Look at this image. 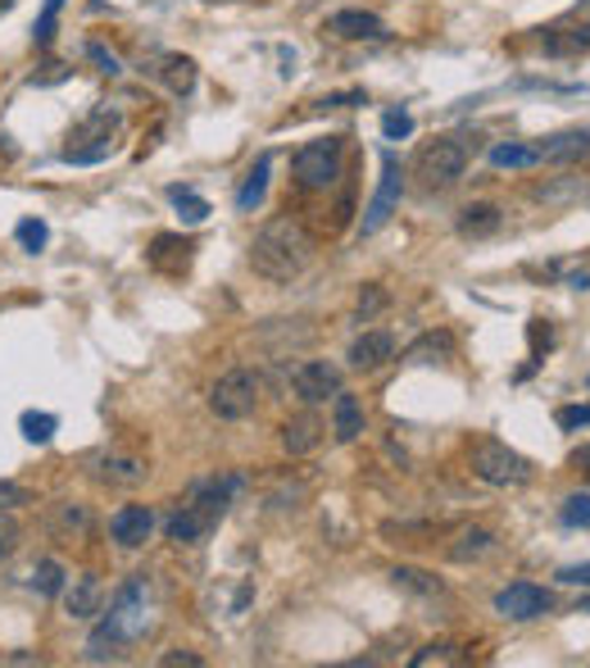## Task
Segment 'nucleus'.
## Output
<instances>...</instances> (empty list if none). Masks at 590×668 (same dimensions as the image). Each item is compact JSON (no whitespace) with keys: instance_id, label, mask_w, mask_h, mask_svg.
I'll use <instances>...</instances> for the list:
<instances>
[{"instance_id":"obj_46","label":"nucleus","mask_w":590,"mask_h":668,"mask_svg":"<svg viewBox=\"0 0 590 668\" xmlns=\"http://www.w3.org/2000/svg\"><path fill=\"white\" fill-rule=\"evenodd\" d=\"M568 464H572L577 473H586V477H590V442H581V446L572 451V459H568Z\"/></svg>"},{"instance_id":"obj_1","label":"nucleus","mask_w":590,"mask_h":668,"mask_svg":"<svg viewBox=\"0 0 590 668\" xmlns=\"http://www.w3.org/2000/svg\"><path fill=\"white\" fill-rule=\"evenodd\" d=\"M314 264V236L301 219H291V214H277L268 219L260 232H255V242H251V269L273 282V286H291L295 277H305V269Z\"/></svg>"},{"instance_id":"obj_48","label":"nucleus","mask_w":590,"mask_h":668,"mask_svg":"<svg viewBox=\"0 0 590 668\" xmlns=\"http://www.w3.org/2000/svg\"><path fill=\"white\" fill-rule=\"evenodd\" d=\"M572 19H586V23H590V0H581V6L572 10Z\"/></svg>"},{"instance_id":"obj_50","label":"nucleus","mask_w":590,"mask_h":668,"mask_svg":"<svg viewBox=\"0 0 590 668\" xmlns=\"http://www.w3.org/2000/svg\"><path fill=\"white\" fill-rule=\"evenodd\" d=\"M586 387H590V377H586Z\"/></svg>"},{"instance_id":"obj_6","label":"nucleus","mask_w":590,"mask_h":668,"mask_svg":"<svg viewBox=\"0 0 590 668\" xmlns=\"http://www.w3.org/2000/svg\"><path fill=\"white\" fill-rule=\"evenodd\" d=\"M472 477H477V483H486V487H500V492L527 487L531 483V459L518 455L500 437H477L472 442Z\"/></svg>"},{"instance_id":"obj_32","label":"nucleus","mask_w":590,"mask_h":668,"mask_svg":"<svg viewBox=\"0 0 590 668\" xmlns=\"http://www.w3.org/2000/svg\"><path fill=\"white\" fill-rule=\"evenodd\" d=\"M19 427H23V437H28L32 446H45V442L55 437L60 418H55V414H45V409H23V414H19Z\"/></svg>"},{"instance_id":"obj_33","label":"nucleus","mask_w":590,"mask_h":668,"mask_svg":"<svg viewBox=\"0 0 590 668\" xmlns=\"http://www.w3.org/2000/svg\"><path fill=\"white\" fill-rule=\"evenodd\" d=\"M60 10H64V0H45L41 19L32 23V45H37V51H45V45L55 41V23H60Z\"/></svg>"},{"instance_id":"obj_31","label":"nucleus","mask_w":590,"mask_h":668,"mask_svg":"<svg viewBox=\"0 0 590 668\" xmlns=\"http://www.w3.org/2000/svg\"><path fill=\"white\" fill-rule=\"evenodd\" d=\"M490 164L496 169H536L540 155H536V146H522V141H500V146H490Z\"/></svg>"},{"instance_id":"obj_14","label":"nucleus","mask_w":590,"mask_h":668,"mask_svg":"<svg viewBox=\"0 0 590 668\" xmlns=\"http://www.w3.org/2000/svg\"><path fill=\"white\" fill-rule=\"evenodd\" d=\"M91 477L105 487H141L145 477H151V468H145L141 455H123V451H101L91 459Z\"/></svg>"},{"instance_id":"obj_23","label":"nucleus","mask_w":590,"mask_h":668,"mask_svg":"<svg viewBox=\"0 0 590 668\" xmlns=\"http://www.w3.org/2000/svg\"><path fill=\"white\" fill-rule=\"evenodd\" d=\"M455 227H459L464 236H472V242H481V236H496V232L505 227V210H500V205H490V201L464 205L459 219H455Z\"/></svg>"},{"instance_id":"obj_12","label":"nucleus","mask_w":590,"mask_h":668,"mask_svg":"<svg viewBox=\"0 0 590 668\" xmlns=\"http://www.w3.org/2000/svg\"><path fill=\"white\" fill-rule=\"evenodd\" d=\"M195 236H182V232H160L151 246H145V264H151L160 277H186L191 264H195Z\"/></svg>"},{"instance_id":"obj_44","label":"nucleus","mask_w":590,"mask_h":668,"mask_svg":"<svg viewBox=\"0 0 590 668\" xmlns=\"http://www.w3.org/2000/svg\"><path fill=\"white\" fill-rule=\"evenodd\" d=\"M160 664H164V668H173V664L201 668V664H205V655H195V650H169V655H160Z\"/></svg>"},{"instance_id":"obj_37","label":"nucleus","mask_w":590,"mask_h":668,"mask_svg":"<svg viewBox=\"0 0 590 668\" xmlns=\"http://www.w3.org/2000/svg\"><path fill=\"white\" fill-rule=\"evenodd\" d=\"M382 132H386V141L414 136V114H409V110H386V114H382Z\"/></svg>"},{"instance_id":"obj_11","label":"nucleus","mask_w":590,"mask_h":668,"mask_svg":"<svg viewBox=\"0 0 590 668\" xmlns=\"http://www.w3.org/2000/svg\"><path fill=\"white\" fill-rule=\"evenodd\" d=\"M291 392L301 396V405H327L340 392V368L327 360H301L291 368Z\"/></svg>"},{"instance_id":"obj_27","label":"nucleus","mask_w":590,"mask_h":668,"mask_svg":"<svg viewBox=\"0 0 590 668\" xmlns=\"http://www.w3.org/2000/svg\"><path fill=\"white\" fill-rule=\"evenodd\" d=\"M455 355V337L450 332H423V337L405 351L409 364H436V360H450Z\"/></svg>"},{"instance_id":"obj_16","label":"nucleus","mask_w":590,"mask_h":668,"mask_svg":"<svg viewBox=\"0 0 590 668\" xmlns=\"http://www.w3.org/2000/svg\"><path fill=\"white\" fill-rule=\"evenodd\" d=\"M323 32H332L336 41H386V37H390L386 23H382L373 10H336V14L323 23Z\"/></svg>"},{"instance_id":"obj_19","label":"nucleus","mask_w":590,"mask_h":668,"mask_svg":"<svg viewBox=\"0 0 590 668\" xmlns=\"http://www.w3.org/2000/svg\"><path fill=\"white\" fill-rule=\"evenodd\" d=\"M346 360H350L355 373H377L386 360H396V337L382 332V327H373V332H364V337H355V346H350Z\"/></svg>"},{"instance_id":"obj_40","label":"nucleus","mask_w":590,"mask_h":668,"mask_svg":"<svg viewBox=\"0 0 590 668\" xmlns=\"http://www.w3.org/2000/svg\"><path fill=\"white\" fill-rule=\"evenodd\" d=\"M555 423L563 427V433H581V427H590V405H568L555 414Z\"/></svg>"},{"instance_id":"obj_28","label":"nucleus","mask_w":590,"mask_h":668,"mask_svg":"<svg viewBox=\"0 0 590 668\" xmlns=\"http://www.w3.org/2000/svg\"><path fill=\"white\" fill-rule=\"evenodd\" d=\"M390 583H396L400 591H409V596H423V600H431V596H446V583L436 578V573H423V568H396L390 573Z\"/></svg>"},{"instance_id":"obj_25","label":"nucleus","mask_w":590,"mask_h":668,"mask_svg":"<svg viewBox=\"0 0 590 668\" xmlns=\"http://www.w3.org/2000/svg\"><path fill=\"white\" fill-rule=\"evenodd\" d=\"M268 173H273V160H268V155H260V160H255V169L245 173L241 191H236V210H241V214H255V210L264 205V196H268Z\"/></svg>"},{"instance_id":"obj_4","label":"nucleus","mask_w":590,"mask_h":668,"mask_svg":"<svg viewBox=\"0 0 590 668\" xmlns=\"http://www.w3.org/2000/svg\"><path fill=\"white\" fill-rule=\"evenodd\" d=\"M477 146H481V136H477V132H446V136L427 141V146L418 151V160H414L418 182H423L427 191H446V186H455V182L468 173Z\"/></svg>"},{"instance_id":"obj_7","label":"nucleus","mask_w":590,"mask_h":668,"mask_svg":"<svg viewBox=\"0 0 590 668\" xmlns=\"http://www.w3.org/2000/svg\"><path fill=\"white\" fill-rule=\"evenodd\" d=\"M260 396H264V377L255 368H227L210 387V409L223 423H241L260 409Z\"/></svg>"},{"instance_id":"obj_41","label":"nucleus","mask_w":590,"mask_h":668,"mask_svg":"<svg viewBox=\"0 0 590 668\" xmlns=\"http://www.w3.org/2000/svg\"><path fill=\"white\" fill-rule=\"evenodd\" d=\"M87 60H91V64H101V73H110V78H114V73H123L119 55H114V51H105L101 41H87Z\"/></svg>"},{"instance_id":"obj_30","label":"nucleus","mask_w":590,"mask_h":668,"mask_svg":"<svg viewBox=\"0 0 590 668\" xmlns=\"http://www.w3.org/2000/svg\"><path fill=\"white\" fill-rule=\"evenodd\" d=\"M169 201L177 205V219H182L186 227H195V223H205V219L214 214L205 196H195V191H191V186H177V182L169 186Z\"/></svg>"},{"instance_id":"obj_38","label":"nucleus","mask_w":590,"mask_h":668,"mask_svg":"<svg viewBox=\"0 0 590 668\" xmlns=\"http://www.w3.org/2000/svg\"><path fill=\"white\" fill-rule=\"evenodd\" d=\"M382 310H386V292H382L377 282H368L364 292H359V310H355V318H359V323H368V318H377Z\"/></svg>"},{"instance_id":"obj_15","label":"nucleus","mask_w":590,"mask_h":668,"mask_svg":"<svg viewBox=\"0 0 590 668\" xmlns=\"http://www.w3.org/2000/svg\"><path fill=\"white\" fill-rule=\"evenodd\" d=\"M536 45L555 60H572V55H590V23L572 19V23H555V28H536Z\"/></svg>"},{"instance_id":"obj_8","label":"nucleus","mask_w":590,"mask_h":668,"mask_svg":"<svg viewBox=\"0 0 590 668\" xmlns=\"http://www.w3.org/2000/svg\"><path fill=\"white\" fill-rule=\"evenodd\" d=\"M114 132H119V110L95 105L73 132V141H91V146H69L60 160L64 164H101V160H110L114 155Z\"/></svg>"},{"instance_id":"obj_43","label":"nucleus","mask_w":590,"mask_h":668,"mask_svg":"<svg viewBox=\"0 0 590 668\" xmlns=\"http://www.w3.org/2000/svg\"><path fill=\"white\" fill-rule=\"evenodd\" d=\"M559 583H568V587H590V559H586V564L559 568Z\"/></svg>"},{"instance_id":"obj_10","label":"nucleus","mask_w":590,"mask_h":668,"mask_svg":"<svg viewBox=\"0 0 590 668\" xmlns=\"http://www.w3.org/2000/svg\"><path fill=\"white\" fill-rule=\"evenodd\" d=\"M555 609V591H546L540 583H509L496 596V614H505L509 624H531V618H546Z\"/></svg>"},{"instance_id":"obj_29","label":"nucleus","mask_w":590,"mask_h":668,"mask_svg":"<svg viewBox=\"0 0 590 668\" xmlns=\"http://www.w3.org/2000/svg\"><path fill=\"white\" fill-rule=\"evenodd\" d=\"M28 587H32L37 596H64V587H69V573H64V564H60V559H37V568H32Z\"/></svg>"},{"instance_id":"obj_45","label":"nucleus","mask_w":590,"mask_h":668,"mask_svg":"<svg viewBox=\"0 0 590 668\" xmlns=\"http://www.w3.org/2000/svg\"><path fill=\"white\" fill-rule=\"evenodd\" d=\"M69 69L64 64H45V73H32V87H51V82H64Z\"/></svg>"},{"instance_id":"obj_36","label":"nucleus","mask_w":590,"mask_h":668,"mask_svg":"<svg viewBox=\"0 0 590 668\" xmlns=\"http://www.w3.org/2000/svg\"><path fill=\"white\" fill-rule=\"evenodd\" d=\"M559 523H563V528H590V496L586 492L568 496L563 509H559Z\"/></svg>"},{"instance_id":"obj_42","label":"nucleus","mask_w":590,"mask_h":668,"mask_svg":"<svg viewBox=\"0 0 590 668\" xmlns=\"http://www.w3.org/2000/svg\"><path fill=\"white\" fill-rule=\"evenodd\" d=\"M19 505H32V492L19 483H0V509H19Z\"/></svg>"},{"instance_id":"obj_9","label":"nucleus","mask_w":590,"mask_h":668,"mask_svg":"<svg viewBox=\"0 0 590 668\" xmlns=\"http://www.w3.org/2000/svg\"><path fill=\"white\" fill-rule=\"evenodd\" d=\"M400 196H405V164H400L396 151H382V178H377V191H373L364 219H359V232L373 236L377 227H386V219L396 214Z\"/></svg>"},{"instance_id":"obj_21","label":"nucleus","mask_w":590,"mask_h":668,"mask_svg":"<svg viewBox=\"0 0 590 668\" xmlns=\"http://www.w3.org/2000/svg\"><path fill=\"white\" fill-rule=\"evenodd\" d=\"M91 505H82V500H60V505H51V537H60V542H82V537H91Z\"/></svg>"},{"instance_id":"obj_18","label":"nucleus","mask_w":590,"mask_h":668,"mask_svg":"<svg viewBox=\"0 0 590 668\" xmlns=\"http://www.w3.org/2000/svg\"><path fill=\"white\" fill-rule=\"evenodd\" d=\"M141 73L160 78L173 95H191V91H195V78H201V69H195L191 55H155L151 64H141Z\"/></svg>"},{"instance_id":"obj_17","label":"nucleus","mask_w":590,"mask_h":668,"mask_svg":"<svg viewBox=\"0 0 590 668\" xmlns=\"http://www.w3.org/2000/svg\"><path fill=\"white\" fill-rule=\"evenodd\" d=\"M540 164H577L590 155V128H572V132H555L536 141Z\"/></svg>"},{"instance_id":"obj_20","label":"nucleus","mask_w":590,"mask_h":668,"mask_svg":"<svg viewBox=\"0 0 590 668\" xmlns=\"http://www.w3.org/2000/svg\"><path fill=\"white\" fill-rule=\"evenodd\" d=\"M318 442H323V418L314 414V405H309L305 414H295V418L282 423V446H286V455H309V451H318Z\"/></svg>"},{"instance_id":"obj_3","label":"nucleus","mask_w":590,"mask_h":668,"mask_svg":"<svg viewBox=\"0 0 590 668\" xmlns=\"http://www.w3.org/2000/svg\"><path fill=\"white\" fill-rule=\"evenodd\" d=\"M145 628H151V583H145V573H132V578H123L114 587L105 618L95 624V632L87 641V655L91 659L119 655L123 646H132L136 637H145Z\"/></svg>"},{"instance_id":"obj_34","label":"nucleus","mask_w":590,"mask_h":668,"mask_svg":"<svg viewBox=\"0 0 590 668\" xmlns=\"http://www.w3.org/2000/svg\"><path fill=\"white\" fill-rule=\"evenodd\" d=\"M14 236H19V246H23L28 255H41L45 242H51V227H45V219H23V223L14 227Z\"/></svg>"},{"instance_id":"obj_35","label":"nucleus","mask_w":590,"mask_h":668,"mask_svg":"<svg viewBox=\"0 0 590 668\" xmlns=\"http://www.w3.org/2000/svg\"><path fill=\"white\" fill-rule=\"evenodd\" d=\"M455 659H464L455 641H431V646H423L409 664H414V668H431V664H455Z\"/></svg>"},{"instance_id":"obj_24","label":"nucleus","mask_w":590,"mask_h":668,"mask_svg":"<svg viewBox=\"0 0 590 668\" xmlns=\"http://www.w3.org/2000/svg\"><path fill=\"white\" fill-rule=\"evenodd\" d=\"M101 600H105V587L95 573H82V578H73V587H64V609L73 618H95L101 614Z\"/></svg>"},{"instance_id":"obj_49","label":"nucleus","mask_w":590,"mask_h":668,"mask_svg":"<svg viewBox=\"0 0 590 668\" xmlns=\"http://www.w3.org/2000/svg\"><path fill=\"white\" fill-rule=\"evenodd\" d=\"M210 6H218V0H210Z\"/></svg>"},{"instance_id":"obj_5","label":"nucleus","mask_w":590,"mask_h":668,"mask_svg":"<svg viewBox=\"0 0 590 668\" xmlns=\"http://www.w3.org/2000/svg\"><path fill=\"white\" fill-rule=\"evenodd\" d=\"M346 173V136H314L301 151L291 155V186L305 191V196H318V191H332Z\"/></svg>"},{"instance_id":"obj_47","label":"nucleus","mask_w":590,"mask_h":668,"mask_svg":"<svg viewBox=\"0 0 590 668\" xmlns=\"http://www.w3.org/2000/svg\"><path fill=\"white\" fill-rule=\"evenodd\" d=\"M568 286H572V292H590V273H572Z\"/></svg>"},{"instance_id":"obj_26","label":"nucleus","mask_w":590,"mask_h":668,"mask_svg":"<svg viewBox=\"0 0 590 668\" xmlns=\"http://www.w3.org/2000/svg\"><path fill=\"white\" fill-rule=\"evenodd\" d=\"M490 550H496V533L464 528V533L455 537V546H450V559H455V564H477V559H486Z\"/></svg>"},{"instance_id":"obj_39","label":"nucleus","mask_w":590,"mask_h":668,"mask_svg":"<svg viewBox=\"0 0 590 668\" xmlns=\"http://www.w3.org/2000/svg\"><path fill=\"white\" fill-rule=\"evenodd\" d=\"M19 537H23V528L10 518V509H0V564H6V559L19 550Z\"/></svg>"},{"instance_id":"obj_13","label":"nucleus","mask_w":590,"mask_h":668,"mask_svg":"<svg viewBox=\"0 0 590 668\" xmlns=\"http://www.w3.org/2000/svg\"><path fill=\"white\" fill-rule=\"evenodd\" d=\"M155 533V509L151 505H119L110 514V537L119 550H141Z\"/></svg>"},{"instance_id":"obj_2","label":"nucleus","mask_w":590,"mask_h":668,"mask_svg":"<svg viewBox=\"0 0 590 668\" xmlns=\"http://www.w3.org/2000/svg\"><path fill=\"white\" fill-rule=\"evenodd\" d=\"M245 487L241 473H214V477H201V483H191L186 500L169 514L164 523V537L173 546H201L218 523L227 518V505L236 500V492Z\"/></svg>"},{"instance_id":"obj_22","label":"nucleus","mask_w":590,"mask_h":668,"mask_svg":"<svg viewBox=\"0 0 590 668\" xmlns=\"http://www.w3.org/2000/svg\"><path fill=\"white\" fill-rule=\"evenodd\" d=\"M332 433H336V442L340 446H350V442H359L364 437V405L340 387L336 396H332Z\"/></svg>"}]
</instances>
